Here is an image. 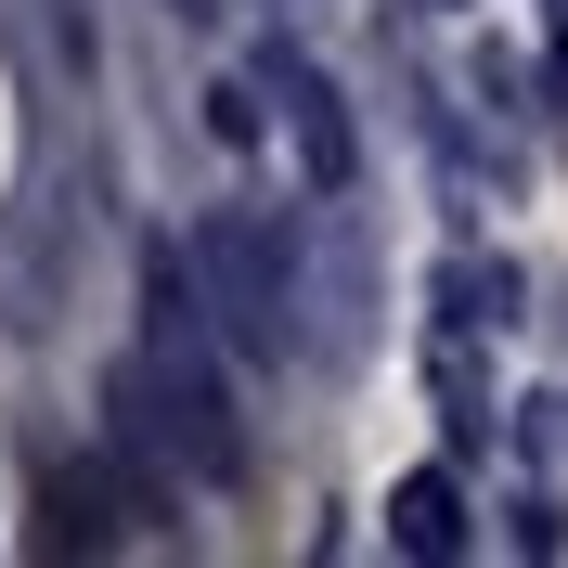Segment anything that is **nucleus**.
Instances as JSON below:
<instances>
[{
	"mask_svg": "<svg viewBox=\"0 0 568 568\" xmlns=\"http://www.w3.org/2000/svg\"><path fill=\"white\" fill-rule=\"evenodd\" d=\"M272 104H284V130H297V169L323 181V194H336V181H349V116H336V91H323L311 65H297V52H272Z\"/></svg>",
	"mask_w": 568,
	"mask_h": 568,
	"instance_id": "3",
	"label": "nucleus"
},
{
	"mask_svg": "<svg viewBox=\"0 0 568 568\" xmlns=\"http://www.w3.org/2000/svg\"><path fill=\"white\" fill-rule=\"evenodd\" d=\"M194 284H207V323L246 362H284V349H297V323H284L297 284H284V233H272V220H207V233H194Z\"/></svg>",
	"mask_w": 568,
	"mask_h": 568,
	"instance_id": "2",
	"label": "nucleus"
},
{
	"mask_svg": "<svg viewBox=\"0 0 568 568\" xmlns=\"http://www.w3.org/2000/svg\"><path fill=\"white\" fill-rule=\"evenodd\" d=\"M39 542H52V556H91V542H116V478H91V465H52V478H39Z\"/></svg>",
	"mask_w": 568,
	"mask_h": 568,
	"instance_id": "4",
	"label": "nucleus"
},
{
	"mask_svg": "<svg viewBox=\"0 0 568 568\" xmlns=\"http://www.w3.org/2000/svg\"><path fill=\"white\" fill-rule=\"evenodd\" d=\"M388 542L400 556H465V491H453V465H414L388 491Z\"/></svg>",
	"mask_w": 568,
	"mask_h": 568,
	"instance_id": "5",
	"label": "nucleus"
},
{
	"mask_svg": "<svg viewBox=\"0 0 568 568\" xmlns=\"http://www.w3.org/2000/svg\"><path fill=\"white\" fill-rule=\"evenodd\" d=\"M116 414H130V439H155L181 478H233V465H246V426H233V388H220V349H207V297H194L181 258L142 272V349H130V375H116Z\"/></svg>",
	"mask_w": 568,
	"mask_h": 568,
	"instance_id": "1",
	"label": "nucleus"
},
{
	"mask_svg": "<svg viewBox=\"0 0 568 568\" xmlns=\"http://www.w3.org/2000/svg\"><path fill=\"white\" fill-rule=\"evenodd\" d=\"M439 13H453V0H439Z\"/></svg>",
	"mask_w": 568,
	"mask_h": 568,
	"instance_id": "6",
	"label": "nucleus"
}]
</instances>
